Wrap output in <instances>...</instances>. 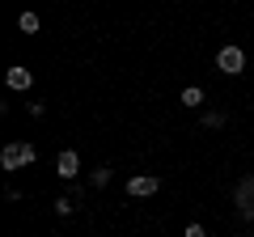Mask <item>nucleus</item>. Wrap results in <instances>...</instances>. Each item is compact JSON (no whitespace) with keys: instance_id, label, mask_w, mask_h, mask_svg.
<instances>
[{"instance_id":"1","label":"nucleus","mask_w":254,"mask_h":237,"mask_svg":"<svg viewBox=\"0 0 254 237\" xmlns=\"http://www.w3.org/2000/svg\"><path fill=\"white\" fill-rule=\"evenodd\" d=\"M38 148L34 144H4L0 148V170H21V165H34Z\"/></svg>"},{"instance_id":"2","label":"nucleus","mask_w":254,"mask_h":237,"mask_svg":"<svg viewBox=\"0 0 254 237\" xmlns=\"http://www.w3.org/2000/svg\"><path fill=\"white\" fill-rule=\"evenodd\" d=\"M216 68L229 72V76H237L246 68V51H242V47H220V51H216Z\"/></svg>"},{"instance_id":"3","label":"nucleus","mask_w":254,"mask_h":237,"mask_svg":"<svg viewBox=\"0 0 254 237\" xmlns=\"http://www.w3.org/2000/svg\"><path fill=\"white\" fill-rule=\"evenodd\" d=\"M157 191H161V178H153V174H136V178H127V195H136V199L157 195Z\"/></svg>"},{"instance_id":"4","label":"nucleus","mask_w":254,"mask_h":237,"mask_svg":"<svg viewBox=\"0 0 254 237\" xmlns=\"http://www.w3.org/2000/svg\"><path fill=\"white\" fill-rule=\"evenodd\" d=\"M55 170H60V178H76V170H81V157H76L72 148H64V153L55 157Z\"/></svg>"},{"instance_id":"5","label":"nucleus","mask_w":254,"mask_h":237,"mask_svg":"<svg viewBox=\"0 0 254 237\" xmlns=\"http://www.w3.org/2000/svg\"><path fill=\"white\" fill-rule=\"evenodd\" d=\"M4 81H9V89H30V85H34V72H30V68H9Z\"/></svg>"},{"instance_id":"6","label":"nucleus","mask_w":254,"mask_h":237,"mask_svg":"<svg viewBox=\"0 0 254 237\" xmlns=\"http://www.w3.org/2000/svg\"><path fill=\"white\" fill-rule=\"evenodd\" d=\"M199 102H203V89H199V85H190V89H182V106H190V110H195Z\"/></svg>"},{"instance_id":"7","label":"nucleus","mask_w":254,"mask_h":237,"mask_svg":"<svg viewBox=\"0 0 254 237\" xmlns=\"http://www.w3.org/2000/svg\"><path fill=\"white\" fill-rule=\"evenodd\" d=\"M203 127H212V131L225 127V115H220V110H208V115H203Z\"/></svg>"},{"instance_id":"8","label":"nucleus","mask_w":254,"mask_h":237,"mask_svg":"<svg viewBox=\"0 0 254 237\" xmlns=\"http://www.w3.org/2000/svg\"><path fill=\"white\" fill-rule=\"evenodd\" d=\"M17 26L26 30V34H34V30H38V17H34V13H21V17H17Z\"/></svg>"},{"instance_id":"9","label":"nucleus","mask_w":254,"mask_h":237,"mask_svg":"<svg viewBox=\"0 0 254 237\" xmlns=\"http://www.w3.org/2000/svg\"><path fill=\"white\" fill-rule=\"evenodd\" d=\"M110 182V165H102V170H93V186H106Z\"/></svg>"},{"instance_id":"10","label":"nucleus","mask_w":254,"mask_h":237,"mask_svg":"<svg viewBox=\"0 0 254 237\" xmlns=\"http://www.w3.org/2000/svg\"><path fill=\"white\" fill-rule=\"evenodd\" d=\"M72 208H76L72 199H55V212H60V216H68V212H72Z\"/></svg>"},{"instance_id":"11","label":"nucleus","mask_w":254,"mask_h":237,"mask_svg":"<svg viewBox=\"0 0 254 237\" xmlns=\"http://www.w3.org/2000/svg\"><path fill=\"white\" fill-rule=\"evenodd\" d=\"M182 237H208V233H203V225H187V233H182Z\"/></svg>"},{"instance_id":"12","label":"nucleus","mask_w":254,"mask_h":237,"mask_svg":"<svg viewBox=\"0 0 254 237\" xmlns=\"http://www.w3.org/2000/svg\"><path fill=\"white\" fill-rule=\"evenodd\" d=\"M246 220H254V208H250V212H246Z\"/></svg>"}]
</instances>
